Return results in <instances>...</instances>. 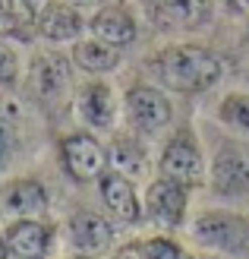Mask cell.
<instances>
[{
  "instance_id": "cell-4",
  "label": "cell",
  "mask_w": 249,
  "mask_h": 259,
  "mask_svg": "<svg viewBox=\"0 0 249 259\" xmlns=\"http://www.w3.org/2000/svg\"><path fill=\"white\" fill-rule=\"evenodd\" d=\"M192 237L202 247H212L221 253H246L249 250V218L230 209L202 212L192 222Z\"/></svg>"
},
{
  "instance_id": "cell-17",
  "label": "cell",
  "mask_w": 249,
  "mask_h": 259,
  "mask_svg": "<svg viewBox=\"0 0 249 259\" xmlns=\"http://www.w3.org/2000/svg\"><path fill=\"white\" fill-rule=\"evenodd\" d=\"M108 167L129 177V180H136V177L148 174V155L139 146V139L120 133V136H114L111 146H108Z\"/></svg>"
},
{
  "instance_id": "cell-2",
  "label": "cell",
  "mask_w": 249,
  "mask_h": 259,
  "mask_svg": "<svg viewBox=\"0 0 249 259\" xmlns=\"http://www.w3.org/2000/svg\"><path fill=\"white\" fill-rule=\"evenodd\" d=\"M29 89L38 105H44L47 111H60L73 95V63L57 51L35 54L29 67Z\"/></svg>"
},
{
  "instance_id": "cell-9",
  "label": "cell",
  "mask_w": 249,
  "mask_h": 259,
  "mask_svg": "<svg viewBox=\"0 0 249 259\" xmlns=\"http://www.w3.org/2000/svg\"><path fill=\"white\" fill-rule=\"evenodd\" d=\"M186 187L174 184L167 177L152 180L145 190V199H142V212H145L152 222H158L164 228H180L183 215H186Z\"/></svg>"
},
{
  "instance_id": "cell-11",
  "label": "cell",
  "mask_w": 249,
  "mask_h": 259,
  "mask_svg": "<svg viewBox=\"0 0 249 259\" xmlns=\"http://www.w3.org/2000/svg\"><path fill=\"white\" fill-rule=\"evenodd\" d=\"M208 180H212V190L218 196H243V193H249V155H243L233 146L218 149Z\"/></svg>"
},
{
  "instance_id": "cell-10",
  "label": "cell",
  "mask_w": 249,
  "mask_h": 259,
  "mask_svg": "<svg viewBox=\"0 0 249 259\" xmlns=\"http://www.w3.org/2000/svg\"><path fill=\"white\" fill-rule=\"evenodd\" d=\"M38 35L51 45H63V41H73L79 38L82 29H85V19L76 4L70 0H47L38 10V22H35Z\"/></svg>"
},
{
  "instance_id": "cell-1",
  "label": "cell",
  "mask_w": 249,
  "mask_h": 259,
  "mask_svg": "<svg viewBox=\"0 0 249 259\" xmlns=\"http://www.w3.org/2000/svg\"><path fill=\"white\" fill-rule=\"evenodd\" d=\"M155 73L164 89L180 95L208 92L221 79V60L199 45H170L155 57Z\"/></svg>"
},
{
  "instance_id": "cell-22",
  "label": "cell",
  "mask_w": 249,
  "mask_h": 259,
  "mask_svg": "<svg viewBox=\"0 0 249 259\" xmlns=\"http://www.w3.org/2000/svg\"><path fill=\"white\" fill-rule=\"evenodd\" d=\"M142 250H145V259H183V250L174 240L167 237H148L142 240Z\"/></svg>"
},
{
  "instance_id": "cell-26",
  "label": "cell",
  "mask_w": 249,
  "mask_h": 259,
  "mask_svg": "<svg viewBox=\"0 0 249 259\" xmlns=\"http://www.w3.org/2000/svg\"><path fill=\"white\" fill-rule=\"evenodd\" d=\"M230 7L240 10V13H249V0H230Z\"/></svg>"
},
{
  "instance_id": "cell-28",
  "label": "cell",
  "mask_w": 249,
  "mask_h": 259,
  "mask_svg": "<svg viewBox=\"0 0 249 259\" xmlns=\"http://www.w3.org/2000/svg\"><path fill=\"white\" fill-rule=\"evenodd\" d=\"M73 4H101V0H73Z\"/></svg>"
},
{
  "instance_id": "cell-31",
  "label": "cell",
  "mask_w": 249,
  "mask_h": 259,
  "mask_svg": "<svg viewBox=\"0 0 249 259\" xmlns=\"http://www.w3.org/2000/svg\"><path fill=\"white\" fill-rule=\"evenodd\" d=\"M246 38H249V29H246Z\"/></svg>"
},
{
  "instance_id": "cell-16",
  "label": "cell",
  "mask_w": 249,
  "mask_h": 259,
  "mask_svg": "<svg viewBox=\"0 0 249 259\" xmlns=\"http://www.w3.org/2000/svg\"><path fill=\"white\" fill-rule=\"evenodd\" d=\"M67 228H70L73 247L88 253V256L111 250V243H114V228L104 222L101 215H95V212H76Z\"/></svg>"
},
{
  "instance_id": "cell-6",
  "label": "cell",
  "mask_w": 249,
  "mask_h": 259,
  "mask_svg": "<svg viewBox=\"0 0 249 259\" xmlns=\"http://www.w3.org/2000/svg\"><path fill=\"white\" fill-rule=\"evenodd\" d=\"M123 105H126V120L133 123V130H139V133H158V130H164L170 123V117H174V108H170L167 95L161 89L145 85V82L129 89Z\"/></svg>"
},
{
  "instance_id": "cell-19",
  "label": "cell",
  "mask_w": 249,
  "mask_h": 259,
  "mask_svg": "<svg viewBox=\"0 0 249 259\" xmlns=\"http://www.w3.org/2000/svg\"><path fill=\"white\" fill-rule=\"evenodd\" d=\"M218 117H221V123L249 133V95L246 92L224 95V98H221V105H218Z\"/></svg>"
},
{
  "instance_id": "cell-25",
  "label": "cell",
  "mask_w": 249,
  "mask_h": 259,
  "mask_svg": "<svg viewBox=\"0 0 249 259\" xmlns=\"http://www.w3.org/2000/svg\"><path fill=\"white\" fill-rule=\"evenodd\" d=\"M0 38H22V32L16 29V22H13L4 10H0Z\"/></svg>"
},
{
  "instance_id": "cell-15",
  "label": "cell",
  "mask_w": 249,
  "mask_h": 259,
  "mask_svg": "<svg viewBox=\"0 0 249 259\" xmlns=\"http://www.w3.org/2000/svg\"><path fill=\"white\" fill-rule=\"evenodd\" d=\"M51 247V228L41 218H19L7 231V253L13 259H41Z\"/></svg>"
},
{
  "instance_id": "cell-18",
  "label": "cell",
  "mask_w": 249,
  "mask_h": 259,
  "mask_svg": "<svg viewBox=\"0 0 249 259\" xmlns=\"http://www.w3.org/2000/svg\"><path fill=\"white\" fill-rule=\"evenodd\" d=\"M73 63L79 70L98 76V73H111L120 63V48H114L101 38H85V41H76L73 48Z\"/></svg>"
},
{
  "instance_id": "cell-13",
  "label": "cell",
  "mask_w": 249,
  "mask_h": 259,
  "mask_svg": "<svg viewBox=\"0 0 249 259\" xmlns=\"http://www.w3.org/2000/svg\"><path fill=\"white\" fill-rule=\"evenodd\" d=\"M88 29H91L95 38H101V41H108L114 48L133 45L136 35H139L136 16H133V10H129L126 4H104L95 16H91Z\"/></svg>"
},
{
  "instance_id": "cell-29",
  "label": "cell",
  "mask_w": 249,
  "mask_h": 259,
  "mask_svg": "<svg viewBox=\"0 0 249 259\" xmlns=\"http://www.w3.org/2000/svg\"><path fill=\"white\" fill-rule=\"evenodd\" d=\"M73 259H95V256H88V253H82V256H73Z\"/></svg>"
},
{
  "instance_id": "cell-7",
  "label": "cell",
  "mask_w": 249,
  "mask_h": 259,
  "mask_svg": "<svg viewBox=\"0 0 249 259\" xmlns=\"http://www.w3.org/2000/svg\"><path fill=\"white\" fill-rule=\"evenodd\" d=\"M148 16L164 25V29H180V32H195L212 22L215 0H145Z\"/></svg>"
},
{
  "instance_id": "cell-3",
  "label": "cell",
  "mask_w": 249,
  "mask_h": 259,
  "mask_svg": "<svg viewBox=\"0 0 249 259\" xmlns=\"http://www.w3.org/2000/svg\"><path fill=\"white\" fill-rule=\"evenodd\" d=\"M161 177L174 180V184L195 190L205 184V158H202V149H199V139L189 126L177 130L174 136L167 139V146L161 152Z\"/></svg>"
},
{
  "instance_id": "cell-24",
  "label": "cell",
  "mask_w": 249,
  "mask_h": 259,
  "mask_svg": "<svg viewBox=\"0 0 249 259\" xmlns=\"http://www.w3.org/2000/svg\"><path fill=\"white\" fill-rule=\"evenodd\" d=\"M114 259H145V250H142V240L136 243H126V247H120L114 253Z\"/></svg>"
},
{
  "instance_id": "cell-27",
  "label": "cell",
  "mask_w": 249,
  "mask_h": 259,
  "mask_svg": "<svg viewBox=\"0 0 249 259\" xmlns=\"http://www.w3.org/2000/svg\"><path fill=\"white\" fill-rule=\"evenodd\" d=\"M10 253H7V237H0V259H7Z\"/></svg>"
},
{
  "instance_id": "cell-8",
  "label": "cell",
  "mask_w": 249,
  "mask_h": 259,
  "mask_svg": "<svg viewBox=\"0 0 249 259\" xmlns=\"http://www.w3.org/2000/svg\"><path fill=\"white\" fill-rule=\"evenodd\" d=\"M47 215V190L32 177H19L0 187V218H44Z\"/></svg>"
},
{
  "instance_id": "cell-21",
  "label": "cell",
  "mask_w": 249,
  "mask_h": 259,
  "mask_svg": "<svg viewBox=\"0 0 249 259\" xmlns=\"http://www.w3.org/2000/svg\"><path fill=\"white\" fill-rule=\"evenodd\" d=\"M16 79H19V54L13 45L0 38V85H13Z\"/></svg>"
},
{
  "instance_id": "cell-14",
  "label": "cell",
  "mask_w": 249,
  "mask_h": 259,
  "mask_svg": "<svg viewBox=\"0 0 249 259\" xmlns=\"http://www.w3.org/2000/svg\"><path fill=\"white\" fill-rule=\"evenodd\" d=\"M76 114L91 126V130H111L117 120V98L114 89L101 79L85 82L76 92Z\"/></svg>"
},
{
  "instance_id": "cell-30",
  "label": "cell",
  "mask_w": 249,
  "mask_h": 259,
  "mask_svg": "<svg viewBox=\"0 0 249 259\" xmlns=\"http://www.w3.org/2000/svg\"><path fill=\"white\" fill-rule=\"evenodd\" d=\"M183 259H192V256H186V253H183Z\"/></svg>"
},
{
  "instance_id": "cell-20",
  "label": "cell",
  "mask_w": 249,
  "mask_h": 259,
  "mask_svg": "<svg viewBox=\"0 0 249 259\" xmlns=\"http://www.w3.org/2000/svg\"><path fill=\"white\" fill-rule=\"evenodd\" d=\"M0 10L16 22V29L22 32V38H29V32L38 22V10H41V4H38V0H0Z\"/></svg>"
},
{
  "instance_id": "cell-12",
  "label": "cell",
  "mask_w": 249,
  "mask_h": 259,
  "mask_svg": "<svg viewBox=\"0 0 249 259\" xmlns=\"http://www.w3.org/2000/svg\"><path fill=\"white\" fill-rule=\"evenodd\" d=\"M98 190H101V199L114 218H120L126 225H136L142 218V199H139L136 184L129 177L117 174V171H104L98 177Z\"/></svg>"
},
{
  "instance_id": "cell-23",
  "label": "cell",
  "mask_w": 249,
  "mask_h": 259,
  "mask_svg": "<svg viewBox=\"0 0 249 259\" xmlns=\"http://www.w3.org/2000/svg\"><path fill=\"white\" fill-rule=\"evenodd\" d=\"M13 155H16V130L7 117H0V171L13 161Z\"/></svg>"
},
{
  "instance_id": "cell-5",
  "label": "cell",
  "mask_w": 249,
  "mask_h": 259,
  "mask_svg": "<svg viewBox=\"0 0 249 259\" xmlns=\"http://www.w3.org/2000/svg\"><path fill=\"white\" fill-rule=\"evenodd\" d=\"M60 161L76 184H91L108 167V152L91 133H70L60 139Z\"/></svg>"
}]
</instances>
